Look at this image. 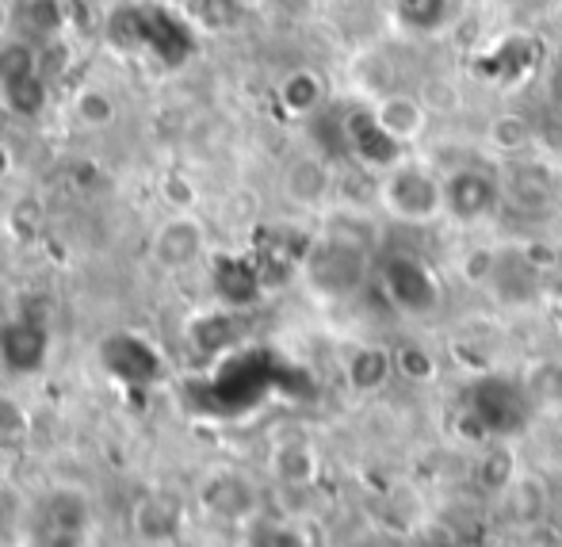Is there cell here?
Segmentation results:
<instances>
[{
    "label": "cell",
    "mask_w": 562,
    "mask_h": 547,
    "mask_svg": "<svg viewBox=\"0 0 562 547\" xmlns=\"http://www.w3.org/2000/svg\"><path fill=\"white\" fill-rule=\"evenodd\" d=\"M386 295L402 306L406 314H429L440 303V291L432 272L417 257H391L383 265Z\"/></svg>",
    "instance_id": "6"
},
{
    "label": "cell",
    "mask_w": 562,
    "mask_h": 547,
    "mask_svg": "<svg viewBox=\"0 0 562 547\" xmlns=\"http://www.w3.org/2000/svg\"><path fill=\"white\" fill-rule=\"evenodd\" d=\"M479 479H482V487H490V490L513 487V479H520L517 456H513L509 448H490L486 459H482V467H479Z\"/></svg>",
    "instance_id": "22"
},
{
    "label": "cell",
    "mask_w": 562,
    "mask_h": 547,
    "mask_svg": "<svg viewBox=\"0 0 562 547\" xmlns=\"http://www.w3.org/2000/svg\"><path fill=\"white\" fill-rule=\"evenodd\" d=\"M314 471H318V459H314V451L306 444H288L276 456V475L283 482H311Z\"/></svg>",
    "instance_id": "21"
},
{
    "label": "cell",
    "mask_w": 562,
    "mask_h": 547,
    "mask_svg": "<svg viewBox=\"0 0 562 547\" xmlns=\"http://www.w3.org/2000/svg\"><path fill=\"white\" fill-rule=\"evenodd\" d=\"M27 547H81V536L77 533H43V536H35Z\"/></svg>",
    "instance_id": "29"
},
{
    "label": "cell",
    "mask_w": 562,
    "mask_h": 547,
    "mask_svg": "<svg viewBox=\"0 0 562 547\" xmlns=\"http://www.w3.org/2000/svg\"><path fill=\"white\" fill-rule=\"evenodd\" d=\"M398 15L406 27L414 31H432L445 23L448 15V0H398Z\"/></svg>",
    "instance_id": "24"
},
{
    "label": "cell",
    "mask_w": 562,
    "mask_h": 547,
    "mask_svg": "<svg viewBox=\"0 0 562 547\" xmlns=\"http://www.w3.org/2000/svg\"><path fill=\"white\" fill-rule=\"evenodd\" d=\"M334 192V169L322 154H303L283 169V196L295 208H322Z\"/></svg>",
    "instance_id": "8"
},
{
    "label": "cell",
    "mask_w": 562,
    "mask_h": 547,
    "mask_svg": "<svg viewBox=\"0 0 562 547\" xmlns=\"http://www.w3.org/2000/svg\"><path fill=\"white\" fill-rule=\"evenodd\" d=\"M532 138H536L532 119L520 115V111H497V115L490 119V126H486L490 149H497V154H505V157L525 154V149L532 146Z\"/></svg>",
    "instance_id": "14"
},
{
    "label": "cell",
    "mask_w": 562,
    "mask_h": 547,
    "mask_svg": "<svg viewBox=\"0 0 562 547\" xmlns=\"http://www.w3.org/2000/svg\"><path fill=\"white\" fill-rule=\"evenodd\" d=\"M548 97H551V108L562 115V51L551 58V69H548Z\"/></svg>",
    "instance_id": "28"
},
{
    "label": "cell",
    "mask_w": 562,
    "mask_h": 547,
    "mask_svg": "<svg viewBox=\"0 0 562 547\" xmlns=\"http://www.w3.org/2000/svg\"><path fill=\"white\" fill-rule=\"evenodd\" d=\"M245 8H257V4H268V0H241Z\"/></svg>",
    "instance_id": "32"
},
{
    "label": "cell",
    "mask_w": 562,
    "mask_h": 547,
    "mask_svg": "<svg viewBox=\"0 0 562 547\" xmlns=\"http://www.w3.org/2000/svg\"><path fill=\"white\" fill-rule=\"evenodd\" d=\"M215 288L218 295L226 299V303H249V299H257V288H260V268L245 265V260H218L215 268Z\"/></svg>",
    "instance_id": "17"
},
{
    "label": "cell",
    "mask_w": 562,
    "mask_h": 547,
    "mask_svg": "<svg viewBox=\"0 0 562 547\" xmlns=\"http://www.w3.org/2000/svg\"><path fill=\"white\" fill-rule=\"evenodd\" d=\"M402 142H394L391 134L379 126L375 111L352 108L345 115V154H352L363 169H398L402 165Z\"/></svg>",
    "instance_id": "4"
},
{
    "label": "cell",
    "mask_w": 562,
    "mask_h": 547,
    "mask_svg": "<svg viewBox=\"0 0 562 547\" xmlns=\"http://www.w3.org/2000/svg\"><path fill=\"white\" fill-rule=\"evenodd\" d=\"M368 242L356 234H345V230H334L306 253V280L326 299H345L352 291H360V283L368 280Z\"/></svg>",
    "instance_id": "1"
},
{
    "label": "cell",
    "mask_w": 562,
    "mask_h": 547,
    "mask_svg": "<svg viewBox=\"0 0 562 547\" xmlns=\"http://www.w3.org/2000/svg\"><path fill=\"white\" fill-rule=\"evenodd\" d=\"M520 383H525V391L536 410H562V360L559 356L528 364Z\"/></svg>",
    "instance_id": "15"
},
{
    "label": "cell",
    "mask_w": 562,
    "mask_h": 547,
    "mask_svg": "<svg viewBox=\"0 0 562 547\" xmlns=\"http://www.w3.org/2000/svg\"><path fill=\"white\" fill-rule=\"evenodd\" d=\"M23 433H27V410L12 394L0 391V440H15Z\"/></svg>",
    "instance_id": "26"
},
{
    "label": "cell",
    "mask_w": 562,
    "mask_h": 547,
    "mask_svg": "<svg viewBox=\"0 0 562 547\" xmlns=\"http://www.w3.org/2000/svg\"><path fill=\"white\" fill-rule=\"evenodd\" d=\"M356 85L368 100H379L386 92H394V66L386 54H363L356 62Z\"/></svg>",
    "instance_id": "20"
},
{
    "label": "cell",
    "mask_w": 562,
    "mask_h": 547,
    "mask_svg": "<svg viewBox=\"0 0 562 547\" xmlns=\"http://www.w3.org/2000/svg\"><path fill=\"white\" fill-rule=\"evenodd\" d=\"M276 97H280V104L288 115L306 119V115H314V111H322V104H326V97H329V85L318 69L303 66V69H291V74L283 77Z\"/></svg>",
    "instance_id": "10"
},
{
    "label": "cell",
    "mask_w": 562,
    "mask_h": 547,
    "mask_svg": "<svg viewBox=\"0 0 562 547\" xmlns=\"http://www.w3.org/2000/svg\"><path fill=\"white\" fill-rule=\"evenodd\" d=\"M203 502L211 505V513H223V517H241V513L252 505V490L245 487L241 479H234V475H223V479H215L207 490H203Z\"/></svg>",
    "instance_id": "18"
},
{
    "label": "cell",
    "mask_w": 562,
    "mask_h": 547,
    "mask_svg": "<svg viewBox=\"0 0 562 547\" xmlns=\"http://www.w3.org/2000/svg\"><path fill=\"white\" fill-rule=\"evenodd\" d=\"M371 111H375L379 126H383L386 134H391L394 142H417L425 134V123H429V111L417 97H409V92H386V97L371 100Z\"/></svg>",
    "instance_id": "9"
},
{
    "label": "cell",
    "mask_w": 562,
    "mask_h": 547,
    "mask_svg": "<svg viewBox=\"0 0 562 547\" xmlns=\"http://www.w3.org/2000/svg\"><path fill=\"white\" fill-rule=\"evenodd\" d=\"M104 364L112 376L126 379V383H131V368H134V383H149L157 371V353L134 337H112L104 348Z\"/></svg>",
    "instance_id": "13"
},
{
    "label": "cell",
    "mask_w": 562,
    "mask_h": 547,
    "mask_svg": "<svg viewBox=\"0 0 562 547\" xmlns=\"http://www.w3.org/2000/svg\"><path fill=\"white\" fill-rule=\"evenodd\" d=\"M276 8H280L283 15H291V20H303V15H311L314 8H318V0H272Z\"/></svg>",
    "instance_id": "30"
},
{
    "label": "cell",
    "mask_w": 562,
    "mask_h": 547,
    "mask_svg": "<svg viewBox=\"0 0 562 547\" xmlns=\"http://www.w3.org/2000/svg\"><path fill=\"white\" fill-rule=\"evenodd\" d=\"M417 100H422L429 115H456V111L463 108V97H459V89L448 77H429V81L422 85V92H417Z\"/></svg>",
    "instance_id": "23"
},
{
    "label": "cell",
    "mask_w": 562,
    "mask_h": 547,
    "mask_svg": "<svg viewBox=\"0 0 562 547\" xmlns=\"http://www.w3.org/2000/svg\"><path fill=\"white\" fill-rule=\"evenodd\" d=\"M74 115L81 119V123L89 126V131H104V126L115 123L119 108H115L112 92H104V89H97V85H89V89H77Z\"/></svg>",
    "instance_id": "19"
},
{
    "label": "cell",
    "mask_w": 562,
    "mask_h": 547,
    "mask_svg": "<svg viewBox=\"0 0 562 547\" xmlns=\"http://www.w3.org/2000/svg\"><path fill=\"white\" fill-rule=\"evenodd\" d=\"M8 31H12V4L0 0V38H8Z\"/></svg>",
    "instance_id": "31"
},
{
    "label": "cell",
    "mask_w": 562,
    "mask_h": 547,
    "mask_svg": "<svg viewBox=\"0 0 562 547\" xmlns=\"http://www.w3.org/2000/svg\"><path fill=\"white\" fill-rule=\"evenodd\" d=\"M383 208L402 222H429L445 211V180L422 165H398L383 180Z\"/></svg>",
    "instance_id": "3"
},
{
    "label": "cell",
    "mask_w": 562,
    "mask_h": 547,
    "mask_svg": "<svg viewBox=\"0 0 562 547\" xmlns=\"http://www.w3.org/2000/svg\"><path fill=\"white\" fill-rule=\"evenodd\" d=\"M494 268H497V253L494 249H474L463 257V276L471 283H486L494 280Z\"/></svg>",
    "instance_id": "27"
},
{
    "label": "cell",
    "mask_w": 562,
    "mask_h": 547,
    "mask_svg": "<svg viewBox=\"0 0 562 547\" xmlns=\"http://www.w3.org/2000/svg\"><path fill=\"white\" fill-rule=\"evenodd\" d=\"M203 249H207V234H203L200 222H195L192 215H184V211L165 222V226L154 234V245H149L154 260L161 268H169V272L195 265V260L203 257Z\"/></svg>",
    "instance_id": "7"
},
{
    "label": "cell",
    "mask_w": 562,
    "mask_h": 547,
    "mask_svg": "<svg viewBox=\"0 0 562 547\" xmlns=\"http://www.w3.org/2000/svg\"><path fill=\"white\" fill-rule=\"evenodd\" d=\"M394 371L414 379V383H425V379L437 376V360H432L422 345H402L398 353H394Z\"/></svg>",
    "instance_id": "25"
},
{
    "label": "cell",
    "mask_w": 562,
    "mask_h": 547,
    "mask_svg": "<svg viewBox=\"0 0 562 547\" xmlns=\"http://www.w3.org/2000/svg\"><path fill=\"white\" fill-rule=\"evenodd\" d=\"M502 203V185L494 172L467 165L445 177V211L459 222H479Z\"/></svg>",
    "instance_id": "5"
},
{
    "label": "cell",
    "mask_w": 562,
    "mask_h": 547,
    "mask_svg": "<svg viewBox=\"0 0 562 547\" xmlns=\"http://www.w3.org/2000/svg\"><path fill=\"white\" fill-rule=\"evenodd\" d=\"M509 192L517 196L525 208H548L551 196H555V177H551V169L540 161L517 165L509 180Z\"/></svg>",
    "instance_id": "16"
},
{
    "label": "cell",
    "mask_w": 562,
    "mask_h": 547,
    "mask_svg": "<svg viewBox=\"0 0 562 547\" xmlns=\"http://www.w3.org/2000/svg\"><path fill=\"white\" fill-rule=\"evenodd\" d=\"M532 410L536 406L520 379H497V376L479 379V383L471 387V402H467V417H471L482 433H497V437L517 433L520 425L528 422Z\"/></svg>",
    "instance_id": "2"
},
{
    "label": "cell",
    "mask_w": 562,
    "mask_h": 547,
    "mask_svg": "<svg viewBox=\"0 0 562 547\" xmlns=\"http://www.w3.org/2000/svg\"><path fill=\"white\" fill-rule=\"evenodd\" d=\"M391 376H394V353H386V348H379V345L356 348V353L348 356V364H345V379H348V387H352L356 394L383 391Z\"/></svg>",
    "instance_id": "11"
},
{
    "label": "cell",
    "mask_w": 562,
    "mask_h": 547,
    "mask_svg": "<svg viewBox=\"0 0 562 547\" xmlns=\"http://www.w3.org/2000/svg\"><path fill=\"white\" fill-rule=\"evenodd\" d=\"M0 356L12 371H35L46 356V333L35 322H8L4 341H0Z\"/></svg>",
    "instance_id": "12"
}]
</instances>
